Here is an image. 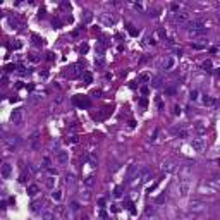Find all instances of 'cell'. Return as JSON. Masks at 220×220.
Masks as SVG:
<instances>
[{
  "label": "cell",
  "mask_w": 220,
  "mask_h": 220,
  "mask_svg": "<svg viewBox=\"0 0 220 220\" xmlns=\"http://www.w3.org/2000/svg\"><path fill=\"white\" fill-rule=\"evenodd\" d=\"M139 176H141V169L138 167V165H131L129 169H127V174H126V184H134L138 179H139Z\"/></svg>",
  "instance_id": "1"
},
{
  "label": "cell",
  "mask_w": 220,
  "mask_h": 220,
  "mask_svg": "<svg viewBox=\"0 0 220 220\" xmlns=\"http://www.w3.org/2000/svg\"><path fill=\"white\" fill-rule=\"evenodd\" d=\"M55 153V162L60 165V167H65L67 163H69V151H65V150H57V151H53Z\"/></svg>",
  "instance_id": "2"
},
{
  "label": "cell",
  "mask_w": 220,
  "mask_h": 220,
  "mask_svg": "<svg viewBox=\"0 0 220 220\" xmlns=\"http://www.w3.org/2000/svg\"><path fill=\"white\" fill-rule=\"evenodd\" d=\"M189 189H191V181H189V177L179 179V193H181L182 198H186V196L189 194Z\"/></svg>",
  "instance_id": "3"
},
{
  "label": "cell",
  "mask_w": 220,
  "mask_h": 220,
  "mask_svg": "<svg viewBox=\"0 0 220 220\" xmlns=\"http://www.w3.org/2000/svg\"><path fill=\"white\" fill-rule=\"evenodd\" d=\"M3 143H5V148L9 151H14L17 146H19V136H9V138H3Z\"/></svg>",
  "instance_id": "4"
},
{
  "label": "cell",
  "mask_w": 220,
  "mask_h": 220,
  "mask_svg": "<svg viewBox=\"0 0 220 220\" xmlns=\"http://www.w3.org/2000/svg\"><path fill=\"white\" fill-rule=\"evenodd\" d=\"M186 26H188V31H200V29H207V26H205V22H203L201 19H193V21H189Z\"/></svg>",
  "instance_id": "5"
},
{
  "label": "cell",
  "mask_w": 220,
  "mask_h": 220,
  "mask_svg": "<svg viewBox=\"0 0 220 220\" xmlns=\"http://www.w3.org/2000/svg\"><path fill=\"white\" fill-rule=\"evenodd\" d=\"M22 119H24V115H22V110H21V108H15V110L10 114V122H12L14 126H21V124H22Z\"/></svg>",
  "instance_id": "6"
},
{
  "label": "cell",
  "mask_w": 220,
  "mask_h": 220,
  "mask_svg": "<svg viewBox=\"0 0 220 220\" xmlns=\"http://www.w3.org/2000/svg\"><path fill=\"white\" fill-rule=\"evenodd\" d=\"M79 210H81V203H79L77 200H72V201L69 203V219L72 220L77 213H79Z\"/></svg>",
  "instance_id": "7"
},
{
  "label": "cell",
  "mask_w": 220,
  "mask_h": 220,
  "mask_svg": "<svg viewBox=\"0 0 220 220\" xmlns=\"http://www.w3.org/2000/svg\"><path fill=\"white\" fill-rule=\"evenodd\" d=\"M191 146H193V150L194 151H198V153H201L203 150H205V139L203 138H193L191 139Z\"/></svg>",
  "instance_id": "8"
},
{
  "label": "cell",
  "mask_w": 220,
  "mask_h": 220,
  "mask_svg": "<svg viewBox=\"0 0 220 220\" xmlns=\"http://www.w3.org/2000/svg\"><path fill=\"white\" fill-rule=\"evenodd\" d=\"M205 203L203 201H200V200H193L191 203H189V210L193 212V213H200V212H203L205 210Z\"/></svg>",
  "instance_id": "9"
},
{
  "label": "cell",
  "mask_w": 220,
  "mask_h": 220,
  "mask_svg": "<svg viewBox=\"0 0 220 220\" xmlns=\"http://www.w3.org/2000/svg\"><path fill=\"white\" fill-rule=\"evenodd\" d=\"M100 21H102V24H105V26H108V28L115 24V17L110 15V14H100Z\"/></svg>",
  "instance_id": "10"
},
{
  "label": "cell",
  "mask_w": 220,
  "mask_h": 220,
  "mask_svg": "<svg viewBox=\"0 0 220 220\" xmlns=\"http://www.w3.org/2000/svg\"><path fill=\"white\" fill-rule=\"evenodd\" d=\"M79 198H81L83 201H89V200H91V188L83 186V188L79 189Z\"/></svg>",
  "instance_id": "11"
},
{
  "label": "cell",
  "mask_w": 220,
  "mask_h": 220,
  "mask_svg": "<svg viewBox=\"0 0 220 220\" xmlns=\"http://www.w3.org/2000/svg\"><path fill=\"white\" fill-rule=\"evenodd\" d=\"M174 65H176V60H174V57H165V59H163V62H162V69H165V71H170V69H174Z\"/></svg>",
  "instance_id": "12"
},
{
  "label": "cell",
  "mask_w": 220,
  "mask_h": 220,
  "mask_svg": "<svg viewBox=\"0 0 220 220\" xmlns=\"http://www.w3.org/2000/svg\"><path fill=\"white\" fill-rule=\"evenodd\" d=\"M150 179H151V170H150V169H146V167H145V169H141L139 182H141V184H145V182H148Z\"/></svg>",
  "instance_id": "13"
},
{
  "label": "cell",
  "mask_w": 220,
  "mask_h": 220,
  "mask_svg": "<svg viewBox=\"0 0 220 220\" xmlns=\"http://www.w3.org/2000/svg\"><path fill=\"white\" fill-rule=\"evenodd\" d=\"M10 174H12V165L10 163H2V177L3 179H9L10 177Z\"/></svg>",
  "instance_id": "14"
},
{
  "label": "cell",
  "mask_w": 220,
  "mask_h": 220,
  "mask_svg": "<svg viewBox=\"0 0 220 220\" xmlns=\"http://www.w3.org/2000/svg\"><path fill=\"white\" fill-rule=\"evenodd\" d=\"M65 186L71 188V189H74V186H76V177H74V174H67V176H65Z\"/></svg>",
  "instance_id": "15"
},
{
  "label": "cell",
  "mask_w": 220,
  "mask_h": 220,
  "mask_svg": "<svg viewBox=\"0 0 220 220\" xmlns=\"http://www.w3.org/2000/svg\"><path fill=\"white\" fill-rule=\"evenodd\" d=\"M176 21L177 22H189V14L188 12H179V14H176Z\"/></svg>",
  "instance_id": "16"
},
{
  "label": "cell",
  "mask_w": 220,
  "mask_h": 220,
  "mask_svg": "<svg viewBox=\"0 0 220 220\" xmlns=\"http://www.w3.org/2000/svg\"><path fill=\"white\" fill-rule=\"evenodd\" d=\"M38 193H40V188H38L36 184H29V186H28V196L34 198V196H36Z\"/></svg>",
  "instance_id": "17"
},
{
  "label": "cell",
  "mask_w": 220,
  "mask_h": 220,
  "mask_svg": "<svg viewBox=\"0 0 220 220\" xmlns=\"http://www.w3.org/2000/svg\"><path fill=\"white\" fill-rule=\"evenodd\" d=\"M79 72H81V69H79L77 65H74V67H71L69 71H65V76H69V77H76Z\"/></svg>",
  "instance_id": "18"
},
{
  "label": "cell",
  "mask_w": 220,
  "mask_h": 220,
  "mask_svg": "<svg viewBox=\"0 0 220 220\" xmlns=\"http://www.w3.org/2000/svg\"><path fill=\"white\" fill-rule=\"evenodd\" d=\"M45 186H46L48 189H53V188H55V177H53V176H46V177H45Z\"/></svg>",
  "instance_id": "19"
},
{
  "label": "cell",
  "mask_w": 220,
  "mask_h": 220,
  "mask_svg": "<svg viewBox=\"0 0 220 220\" xmlns=\"http://www.w3.org/2000/svg\"><path fill=\"white\" fill-rule=\"evenodd\" d=\"M41 219L43 220H57L55 219V213L50 212V210H43V212H41Z\"/></svg>",
  "instance_id": "20"
},
{
  "label": "cell",
  "mask_w": 220,
  "mask_h": 220,
  "mask_svg": "<svg viewBox=\"0 0 220 220\" xmlns=\"http://www.w3.org/2000/svg\"><path fill=\"white\" fill-rule=\"evenodd\" d=\"M162 83H163V77H162V76H157V77L151 79V86H153V88H160Z\"/></svg>",
  "instance_id": "21"
},
{
  "label": "cell",
  "mask_w": 220,
  "mask_h": 220,
  "mask_svg": "<svg viewBox=\"0 0 220 220\" xmlns=\"http://www.w3.org/2000/svg\"><path fill=\"white\" fill-rule=\"evenodd\" d=\"M93 184H95V177H93V176H88V177H84V179H83V186L93 188Z\"/></svg>",
  "instance_id": "22"
},
{
  "label": "cell",
  "mask_w": 220,
  "mask_h": 220,
  "mask_svg": "<svg viewBox=\"0 0 220 220\" xmlns=\"http://www.w3.org/2000/svg\"><path fill=\"white\" fill-rule=\"evenodd\" d=\"M215 191H220V179L219 177H213V179H210V182H208Z\"/></svg>",
  "instance_id": "23"
},
{
  "label": "cell",
  "mask_w": 220,
  "mask_h": 220,
  "mask_svg": "<svg viewBox=\"0 0 220 220\" xmlns=\"http://www.w3.org/2000/svg\"><path fill=\"white\" fill-rule=\"evenodd\" d=\"M208 33V29H200V31H189V36L193 38H198V36H205Z\"/></svg>",
  "instance_id": "24"
},
{
  "label": "cell",
  "mask_w": 220,
  "mask_h": 220,
  "mask_svg": "<svg viewBox=\"0 0 220 220\" xmlns=\"http://www.w3.org/2000/svg\"><path fill=\"white\" fill-rule=\"evenodd\" d=\"M74 103L79 105V107H88V105H89V102H88L86 98H77V96L74 98Z\"/></svg>",
  "instance_id": "25"
},
{
  "label": "cell",
  "mask_w": 220,
  "mask_h": 220,
  "mask_svg": "<svg viewBox=\"0 0 220 220\" xmlns=\"http://www.w3.org/2000/svg\"><path fill=\"white\" fill-rule=\"evenodd\" d=\"M83 79H84L86 84H89V83H93V74L88 72V71H84V72H83Z\"/></svg>",
  "instance_id": "26"
},
{
  "label": "cell",
  "mask_w": 220,
  "mask_h": 220,
  "mask_svg": "<svg viewBox=\"0 0 220 220\" xmlns=\"http://www.w3.org/2000/svg\"><path fill=\"white\" fill-rule=\"evenodd\" d=\"M91 19H93V14L89 10H84L83 12V22H91Z\"/></svg>",
  "instance_id": "27"
},
{
  "label": "cell",
  "mask_w": 220,
  "mask_h": 220,
  "mask_svg": "<svg viewBox=\"0 0 220 220\" xmlns=\"http://www.w3.org/2000/svg\"><path fill=\"white\" fill-rule=\"evenodd\" d=\"M31 40H33V43H34L36 46H41V45H43V40H41L38 34H33V36H31Z\"/></svg>",
  "instance_id": "28"
},
{
  "label": "cell",
  "mask_w": 220,
  "mask_h": 220,
  "mask_svg": "<svg viewBox=\"0 0 220 220\" xmlns=\"http://www.w3.org/2000/svg\"><path fill=\"white\" fill-rule=\"evenodd\" d=\"M41 163H43L41 167H43L45 170H46V169H50V158H48V157H43V158H41Z\"/></svg>",
  "instance_id": "29"
},
{
  "label": "cell",
  "mask_w": 220,
  "mask_h": 220,
  "mask_svg": "<svg viewBox=\"0 0 220 220\" xmlns=\"http://www.w3.org/2000/svg\"><path fill=\"white\" fill-rule=\"evenodd\" d=\"M95 50H96V53H98V57H103V52H105V46H102L100 43L95 46Z\"/></svg>",
  "instance_id": "30"
},
{
  "label": "cell",
  "mask_w": 220,
  "mask_h": 220,
  "mask_svg": "<svg viewBox=\"0 0 220 220\" xmlns=\"http://www.w3.org/2000/svg\"><path fill=\"white\" fill-rule=\"evenodd\" d=\"M28 179H29V174H26V170H22V174L19 176V182H22V184H24Z\"/></svg>",
  "instance_id": "31"
},
{
  "label": "cell",
  "mask_w": 220,
  "mask_h": 220,
  "mask_svg": "<svg viewBox=\"0 0 220 220\" xmlns=\"http://www.w3.org/2000/svg\"><path fill=\"white\" fill-rule=\"evenodd\" d=\"M122 189H124L122 186H117V188L114 189V196H115V198H120V196H122Z\"/></svg>",
  "instance_id": "32"
},
{
  "label": "cell",
  "mask_w": 220,
  "mask_h": 220,
  "mask_svg": "<svg viewBox=\"0 0 220 220\" xmlns=\"http://www.w3.org/2000/svg\"><path fill=\"white\" fill-rule=\"evenodd\" d=\"M52 198H53L55 201H60V198H62V193H60L59 189H55V191L52 193Z\"/></svg>",
  "instance_id": "33"
},
{
  "label": "cell",
  "mask_w": 220,
  "mask_h": 220,
  "mask_svg": "<svg viewBox=\"0 0 220 220\" xmlns=\"http://www.w3.org/2000/svg\"><path fill=\"white\" fill-rule=\"evenodd\" d=\"M41 205L40 203H31V210L34 212V213H41V208H40Z\"/></svg>",
  "instance_id": "34"
},
{
  "label": "cell",
  "mask_w": 220,
  "mask_h": 220,
  "mask_svg": "<svg viewBox=\"0 0 220 220\" xmlns=\"http://www.w3.org/2000/svg\"><path fill=\"white\" fill-rule=\"evenodd\" d=\"M28 59H29L31 62H34V64H36V62H40V57H38L36 53H28Z\"/></svg>",
  "instance_id": "35"
},
{
  "label": "cell",
  "mask_w": 220,
  "mask_h": 220,
  "mask_svg": "<svg viewBox=\"0 0 220 220\" xmlns=\"http://www.w3.org/2000/svg\"><path fill=\"white\" fill-rule=\"evenodd\" d=\"M139 81H143V83H148V81H151V76L145 72V74H141V76H139Z\"/></svg>",
  "instance_id": "36"
},
{
  "label": "cell",
  "mask_w": 220,
  "mask_h": 220,
  "mask_svg": "<svg viewBox=\"0 0 220 220\" xmlns=\"http://www.w3.org/2000/svg\"><path fill=\"white\" fill-rule=\"evenodd\" d=\"M203 103H205V105H213L215 100H213L212 96H205V98H203Z\"/></svg>",
  "instance_id": "37"
},
{
  "label": "cell",
  "mask_w": 220,
  "mask_h": 220,
  "mask_svg": "<svg viewBox=\"0 0 220 220\" xmlns=\"http://www.w3.org/2000/svg\"><path fill=\"white\" fill-rule=\"evenodd\" d=\"M95 64H96L98 67H102V65H105V60H103V57H96V59H95Z\"/></svg>",
  "instance_id": "38"
},
{
  "label": "cell",
  "mask_w": 220,
  "mask_h": 220,
  "mask_svg": "<svg viewBox=\"0 0 220 220\" xmlns=\"http://www.w3.org/2000/svg\"><path fill=\"white\" fill-rule=\"evenodd\" d=\"M198 95H200V93H198V89H193V91H191V95H189V98H191L193 102H196V100H198Z\"/></svg>",
  "instance_id": "39"
},
{
  "label": "cell",
  "mask_w": 220,
  "mask_h": 220,
  "mask_svg": "<svg viewBox=\"0 0 220 220\" xmlns=\"http://www.w3.org/2000/svg\"><path fill=\"white\" fill-rule=\"evenodd\" d=\"M46 172H48V176H53V177H57V169H53V167H50V169H46Z\"/></svg>",
  "instance_id": "40"
},
{
  "label": "cell",
  "mask_w": 220,
  "mask_h": 220,
  "mask_svg": "<svg viewBox=\"0 0 220 220\" xmlns=\"http://www.w3.org/2000/svg\"><path fill=\"white\" fill-rule=\"evenodd\" d=\"M155 102H157V107H158V110H163V102H162V98H157Z\"/></svg>",
  "instance_id": "41"
},
{
  "label": "cell",
  "mask_w": 220,
  "mask_h": 220,
  "mask_svg": "<svg viewBox=\"0 0 220 220\" xmlns=\"http://www.w3.org/2000/svg\"><path fill=\"white\" fill-rule=\"evenodd\" d=\"M193 48H196V50H201V48H205V43H193Z\"/></svg>",
  "instance_id": "42"
},
{
  "label": "cell",
  "mask_w": 220,
  "mask_h": 220,
  "mask_svg": "<svg viewBox=\"0 0 220 220\" xmlns=\"http://www.w3.org/2000/svg\"><path fill=\"white\" fill-rule=\"evenodd\" d=\"M60 7H62V9H65V10H71V3H67V2H62V3H60Z\"/></svg>",
  "instance_id": "43"
},
{
  "label": "cell",
  "mask_w": 220,
  "mask_h": 220,
  "mask_svg": "<svg viewBox=\"0 0 220 220\" xmlns=\"http://www.w3.org/2000/svg\"><path fill=\"white\" fill-rule=\"evenodd\" d=\"M170 9H172V12L179 14V5H177V3H172V5H170Z\"/></svg>",
  "instance_id": "44"
},
{
  "label": "cell",
  "mask_w": 220,
  "mask_h": 220,
  "mask_svg": "<svg viewBox=\"0 0 220 220\" xmlns=\"http://www.w3.org/2000/svg\"><path fill=\"white\" fill-rule=\"evenodd\" d=\"M127 28H129V33H131V34H133V36H138V31H136V29H134V28H133V26H131V24H129V26H127Z\"/></svg>",
  "instance_id": "45"
},
{
  "label": "cell",
  "mask_w": 220,
  "mask_h": 220,
  "mask_svg": "<svg viewBox=\"0 0 220 220\" xmlns=\"http://www.w3.org/2000/svg\"><path fill=\"white\" fill-rule=\"evenodd\" d=\"M210 67H212V62H210V60H207V62L203 64V69H207V71H210Z\"/></svg>",
  "instance_id": "46"
},
{
  "label": "cell",
  "mask_w": 220,
  "mask_h": 220,
  "mask_svg": "<svg viewBox=\"0 0 220 220\" xmlns=\"http://www.w3.org/2000/svg\"><path fill=\"white\" fill-rule=\"evenodd\" d=\"M79 139L76 138V136H71V138H67V143H77Z\"/></svg>",
  "instance_id": "47"
},
{
  "label": "cell",
  "mask_w": 220,
  "mask_h": 220,
  "mask_svg": "<svg viewBox=\"0 0 220 220\" xmlns=\"http://www.w3.org/2000/svg\"><path fill=\"white\" fill-rule=\"evenodd\" d=\"M146 43H151V45H155L157 41H155V38H153V36H148V38H146Z\"/></svg>",
  "instance_id": "48"
},
{
  "label": "cell",
  "mask_w": 220,
  "mask_h": 220,
  "mask_svg": "<svg viewBox=\"0 0 220 220\" xmlns=\"http://www.w3.org/2000/svg\"><path fill=\"white\" fill-rule=\"evenodd\" d=\"M88 52V45H81V53H86Z\"/></svg>",
  "instance_id": "49"
},
{
  "label": "cell",
  "mask_w": 220,
  "mask_h": 220,
  "mask_svg": "<svg viewBox=\"0 0 220 220\" xmlns=\"http://www.w3.org/2000/svg\"><path fill=\"white\" fill-rule=\"evenodd\" d=\"M98 205H100V208H103V207H105V200L100 198V200H98Z\"/></svg>",
  "instance_id": "50"
},
{
  "label": "cell",
  "mask_w": 220,
  "mask_h": 220,
  "mask_svg": "<svg viewBox=\"0 0 220 220\" xmlns=\"http://www.w3.org/2000/svg\"><path fill=\"white\" fill-rule=\"evenodd\" d=\"M148 91H150V89H148L146 86H143V88H141V93H143V95H148Z\"/></svg>",
  "instance_id": "51"
},
{
  "label": "cell",
  "mask_w": 220,
  "mask_h": 220,
  "mask_svg": "<svg viewBox=\"0 0 220 220\" xmlns=\"http://www.w3.org/2000/svg\"><path fill=\"white\" fill-rule=\"evenodd\" d=\"M174 114H176V115H177V114H181V108H179V105H176V107H174Z\"/></svg>",
  "instance_id": "52"
},
{
  "label": "cell",
  "mask_w": 220,
  "mask_h": 220,
  "mask_svg": "<svg viewBox=\"0 0 220 220\" xmlns=\"http://www.w3.org/2000/svg\"><path fill=\"white\" fill-rule=\"evenodd\" d=\"M165 169H167V170H172V169H174V163H172V162H169V163H167V167H165Z\"/></svg>",
  "instance_id": "53"
},
{
  "label": "cell",
  "mask_w": 220,
  "mask_h": 220,
  "mask_svg": "<svg viewBox=\"0 0 220 220\" xmlns=\"http://www.w3.org/2000/svg\"><path fill=\"white\" fill-rule=\"evenodd\" d=\"M14 69H15V65H7L5 67V71H14Z\"/></svg>",
  "instance_id": "54"
},
{
  "label": "cell",
  "mask_w": 220,
  "mask_h": 220,
  "mask_svg": "<svg viewBox=\"0 0 220 220\" xmlns=\"http://www.w3.org/2000/svg\"><path fill=\"white\" fill-rule=\"evenodd\" d=\"M219 165H220V158H219Z\"/></svg>",
  "instance_id": "55"
},
{
  "label": "cell",
  "mask_w": 220,
  "mask_h": 220,
  "mask_svg": "<svg viewBox=\"0 0 220 220\" xmlns=\"http://www.w3.org/2000/svg\"><path fill=\"white\" fill-rule=\"evenodd\" d=\"M219 76H220V69H219Z\"/></svg>",
  "instance_id": "56"
},
{
  "label": "cell",
  "mask_w": 220,
  "mask_h": 220,
  "mask_svg": "<svg viewBox=\"0 0 220 220\" xmlns=\"http://www.w3.org/2000/svg\"><path fill=\"white\" fill-rule=\"evenodd\" d=\"M219 41H220V36H219Z\"/></svg>",
  "instance_id": "57"
},
{
  "label": "cell",
  "mask_w": 220,
  "mask_h": 220,
  "mask_svg": "<svg viewBox=\"0 0 220 220\" xmlns=\"http://www.w3.org/2000/svg\"><path fill=\"white\" fill-rule=\"evenodd\" d=\"M219 53H220V50H219Z\"/></svg>",
  "instance_id": "58"
},
{
  "label": "cell",
  "mask_w": 220,
  "mask_h": 220,
  "mask_svg": "<svg viewBox=\"0 0 220 220\" xmlns=\"http://www.w3.org/2000/svg\"><path fill=\"white\" fill-rule=\"evenodd\" d=\"M100 220H103V219H100Z\"/></svg>",
  "instance_id": "59"
}]
</instances>
